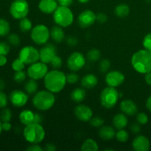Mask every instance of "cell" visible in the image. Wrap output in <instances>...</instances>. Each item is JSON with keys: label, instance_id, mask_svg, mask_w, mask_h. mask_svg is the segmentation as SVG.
I'll return each instance as SVG.
<instances>
[{"label": "cell", "instance_id": "obj_6", "mask_svg": "<svg viewBox=\"0 0 151 151\" xmlns=\"http://www.w3.org/2000/svg\"><path fill=\"white\" fill-rule=\"evenodd\" d=\"M119 98V92H118L116 88L109 86L101 91L100 96V103L103 107L108 109L114 107Z\"/></svg>", "mask_w": 151, "mask_h": 151}, {"label": "cell", "instance_id": "obj_13", "mask_svg": "<svg viewBox=\"0 0 151 151\" xmlns=\"http://www.w3.org/2000/svg\"><path fill=\"white\" fill-rule=\"evenodd\" d=\"M78 22L81 27H88L96 22V14L91 10H83L78 16Z\"/></svg>", "mask_w": 151, "mask_h": 151}, {"label": "cell", "instance_id": "obj_39", "mask_svg": "<svg viewBox=\"0 0 151 151\" xmlns=\"http://www.w3.org/2000/svg\"><path fill=\"white\" fill-rule=\"evenodd\" d=\"M26 77L27 75L25 73V72H24L23 70L18 71V72H16V73L14 74L13 80L15 81V82L18 83H20L24 82L25 81Z\"/></svg>", "mask_w": 151, "mask_h": 151}, {"label": "cell", "instance_id": "obj_43", "mask_svg": "<svg viewBox=\"0 0 151 151\" xmlns=\"http://www.w3.org/2000/svg\"><path fill=\"white\" fill-rule=\"evenodd\" d=\"M10 52V46L7 43L4 41L0 42V55H7Z\"/></svg>", "mask_w": 151, "mask_h": 151}, {"label": "cell", "instance_id": "obj_30", "mask_svg": "<svg viewBox=\"0 0 151 151\" xmlns=\"http://www.w3.org/2000/svg\"><path fill=\"white\" fill-rule=\"evenodd\" d=\"M19 28L23 32H27L32 29V24L31 21L27 17L20 19L19 22Z\"/></svg>", "mask_w": 151, "mask_h": 151}, {"label": "cell", "instance_id": "obj_57", "mask_svg": "<svg viewBox=\"0 0 151 151\" xmlns=\"http://www.w3.org/2000/svg\"><path fill=\"white\" fill-rule=\"evenodd\" d=\"M1 125H2V122H1V121L0 120V134H1V131H3V130H2V126H1Z\"/></svg>", "mask_w": 151, "mask_h": 151}, {"label": "cell", "instance_id": "obj_38", "mask_svg": "<svg viewBox=\"0 0 151 151\" xmlns=\"http://www.w3.org/2000/svg\"><path fill=\"white\" fill-rule=\"evenodd\" d=\"M104 120L100 116H94L90 119V125L94 128H100L103 125Z\"/></svg>", "mask_w": 151, "mask_h": 151}, {"label": "cell", "instance_id": "obj_19", "mask_svg": "<svg viewBox=\"0 0 151 151\" xmlns=\"http://www.w3.org/2000/svg\"><path fill=\"white\" fill-rule=\"evenodd\" d=\"M120 110L127 116H134L137 113L138 108L137 104L131 100H125L121 102Z\"/></svg>", "mask_w": 151, "mask_h": 151}, {"label": "cell", "instance_id": "obj_54", "mask_svg": "<svg viewBox=\"0 0 151 151\" xmlns=\"http://www.w3.org/2000/svg\"><path fill=\"white\" fill-rule=\"evenodd\" d=\"M146 107L151 112V95L147 98V101H146Z\"/></svg>", "mask_w": 151, "mask_h": 151}, {"label": "cell", "instance_id": "obj_17", "mask_svg": "<svg viewBox=\"0 0 151 151\" xmlns=\"http://www.w3.org/2000/svg\"><path fill=\"white\" fill-rule=\"evenodd\" d=\"M132 147L135 151H148L150 148V140L145 136H137L133 140Z\"/></svg>", "mask_w": 151, "mask_h": 151}, {"label": "cell", "instance_id": "obj_37", "mask_svg": "<svg viewBox=\"0 0 151 151\" xmlns=\"http://www.w3.org/2000/svg\"><path fill=\"white\" fill-rule=\"evenodd\" d=\"M50 65L54 69H58L63 65V60L60 56L55 55L50 62Z\"/></svg>", "mask_w": 151, "mask_h": 151}, {"label": "cell", "instance_id": "obj_2", "mask_svg": "<svg viewBox=\"0 0 151 151\" xmlns=\"http://www.w3.org/2000/svg\"><path fill=\"white\" fill-rule=\"evenodd\" d=\"M131 64L139 73L151 72V52L146 49L136 52L131 57Z\"/></svg>", "mask_w": 151, "mask_h": 151}, {"label": "cell", "instance_id": "obj_22", "mask_svg": "<svg viewBox=\"0 0 151 151\" xmlns=\"http://www.w3.org/2000/svg\"><path fill=\"white\" fill-rule=\"evenodd\" d=\"M128 124L127 115L124 113L117 114L113 118V125L117 130L125 129Z\"/></svg>", "mask_w": 151, "mask_h": 151}, {"label": "cell", "instance_id": "obj_58", "mask_svg": "<svg viewBox=\"0 0 151 151\" xmlns=\"http://www.w3.org/2000/svg\"><path fill=\"white\" fill-rule=\"evenodd\" d=\"M150 16H151V14H150Z\"/></svg>", "mask_w": 151, "mask_h": 151}, {"label": "cell", "instance_id": "obj_44", "mask_svg": "<svg viewBox=\"0 0 151 151\" xmlns=\"http://www.w3.org/2000/svg\"><path fill=\"white\" fill-rule=\"evenodd\" d=\"M7 105V97L5 93L0 90V109H4Z\"/></svg>", "mask_w": 151, "mask_h": 151}, {"label": "cell", "instance_id": "obj_56", "mask_svg": "<svg viewBox=\"0 0 151 151\" xmlns=\"http://www.w3.org/2000/svg\"><path fill=\"white\" fill-rule=\"evenodd\" d=\"M89 1V0H78V1L81 3H82V4H85V3H87L88 1Z\"/></svg>", "mask_w": 151, "mask_h": 151}, {"label": "cell", "instance_id": "obj_18", "mask_svg": "<svg viewBox=\"0 0 151 151\" xmlns=\"http://www.w3.org/2000/svg\"><path fill=\"white\" fill-rule=\"evenodd\" d=\"M58 7V3L56 0H41L38 3V9L46 14L53 13Z\"/></svg>", "mask_w": 151, "mask_h": 151}, {"label": "cell", "instance_id": "obj_21", "mask_svg": "<svg viewBox=\"0 0 151 151\" xmlns=\"http://www.w3.org/2000/svg\"><path fill=\"white\" fill-rule=\"evenodd\" d=\"M98 83L97 78L93 74H87L84 75L81 81V84L85 88H93L97 86Z\"/></svg>", "mask_w": 151, "mask_h": 151}, {"label": "cell", "instance_id": "obj_33", "mask_svg": "<svg viewBox=\"0 0 151 151\" xmlns=\"http://www.w3.org/2000/svg\"><path fill=\"white\" fill-rule=\"evenodd\" d=\"M12 119V112L9 109H4L0 112V120L1 122H10Z\"/></svg>", "mask_w": 151, "mask_h": 151}, {"label": "cell", "instance_id": "obj_25", "mask_svg": "<svg viewBox=\"0 0 151 151\" xmlns=\"http://www.w3.org/2000/svg\"><path fill=\"white\" fill-rule=\"evenodd\" d=\"M86 96V91L82 88H76L71 92L70 97L75 103H81L83 101Z\"/></svg>", "mask_w": 151, "mask_h": 151}, {"label": "cell", "instance_id": "obj_24", "mask_svg": "<svg viewBox=\"0 0 151 151\" xmlns=\"http://www.w3.org/2000/svg\"><path fill=\"white\" fill-rule=\"evenodd\" d=\"M35 113L28 109L22 111L19 114V119L23 125H27L35 122Z\"/></svg>", "mask_w": 151, "mask_h": 151}, {"label": "cell", "instance_id": "obj_34", "mask_svg": "<svg viewBox=\"0 0 151 151\" xmlns=\"http://www.w3.org/2000/svg\"><path fill=\"white\" fill-rule=\"evenodd\" d=\"M25 63H24L23 60L21 58H16L12 63V69L15 71V72H18V71H22L24 69Z\"/></svg>", "mask_w": 151, "mask_h": 151}, {"label": "cell", "instance_id": "obj_12", "mask_svg": "<svg viewBox=\"0 0 151 151\" xmlns=\"http://www.w3.org/2000/svg\"><path fill=\"white\" fill-rule=\"evenodd\" d=\"M105 81L109 86L116 88L124 83L125 75L119 71H111L106 75Z\"/></svg>", "mask_w": 151, "mask_h": 151}, {"label": "cell", "instance_id": "obj_1", "mask_svg": "<svg viewBox=\"0 0 151 151\" xmlns=\"http://www.w3.org/2000/svg\"><path fill=\"white\" fill-rule=\"evenodd\" d=\"M44 86L47 90L52 93H58L66 86V75L58 69H54L47 72L44 78Z\"/></svg>", "mask_w": 151, "mask_h": 151}, {"label": "cell", "instance_id": "obj_14", "mask_svg": "<svg viewBox=\"0 0 151 151\" xmlns=\"http://www.w3.org/2000/svg\"><path fill=\"white\" fill-rule=\"evenodd\" d=\"M40 60L44 63H50L53 58L57 55L56 48L52 44H45L39 51Z\"/></svg>", "mask_w": 151, "mask_h": 151}, {"label": "cell", "instance_id": "obj_27", "mask_svg": "<svg viewBox=\"0 0 151 151\" xmlns=\"http://www.w3.org/2000/svg\"><path fill=\"white\" fill-rule=\"evenodd\" d=\"M98 149V145L92 139H86L81 146V150L83 151H97Z\"/></svg>", "mask_w": 151, "mask_h": 151}, {"label": "cell", "instance_id": "obj_35", "mask_svg": "<svg viewBox=\"0 0 151 151\" xmlns=\"http://www.w3.org/2000/svg\"><path fill=\"white\" fill-rule=\"evenodd\" d=\"M7 39H8L9 43H10L11 45L14 46V47H17V46H19L21 43L20 38H19V35L16 33L9 34Z\"/></svg>", "mask_w": 151, "mask_h": 151}, {"label": "cell", "instance_id": "obj_49", "mask_svg": "<svg viewBox=\"0 0 151 151\" xmlns=\"http://www.w3.org/2000/svg\"><path fill=\"white\" fill-rule=\"evenodd\" d=\"M58 3L59 5L60 6H66V7H69L72 4L74 0H56Z\"/></svg>", "mask_w": 151, "mask_h": 151}, {"label": "cell", "instance_id": "obj_3", "mask_svg": "<svg viewBox=\"0 0 151 151\" xmlns=\"http://www.w3.org/2000/svg\"><path fill=\"white\" fill-rule=\"evenodd\" d=\"M55 97L54 93L48 90H42L35 93L32 98V105L38 110L45 111L54 106Z\"/></svg>", "mask_w": 151, "mask_h": 151}, {"label": "cell", "instance_id": "obj_55", "mask_svg": "<svg viewBox=\"0 0 151 151\" xmlns=\"http://www.w3.org/2000/svg\"><path fill=\"white\" fill-rule=\"evenodd\" d=\"M4 87H5V83H4L3 80H0V90L2 91L4 88Z\"/></svg>", "mask_w": 151, "mask_h": 151}, {"label": "cell", "instance_id": "obj_46", "mask_svg": "<svg viewBox=\"0 0 151 151\" xmlns=\"http://www.w3.org/2000/svg\"><path fill=\"white\" fill-rule=\"evenodd\" d=\"M108 20V16L107 15L103 13H100L96 15V21L98 22L99 23L103 24L105 22H107Z\"/></svg>", "mask_w": 151, "mask_h": 151}, {"label": "cell", "instance_id": "obj_7", "mask_svg": "<svg viewBox=\"0 0 151 151\" xmlns=\"http://www.w3.org/2000/svg\"><path fill=\"white\" fill-rule=\"evenodd\" d=\"M30 37L32 41L38 45H44L50 38V30L44 24H38L32 27Z\"/></svg>", "mask_w": 151, "mask_h": 151}, {"label": "cell", "instance_id": "obj_4", "mask_svg": "<svg viewBox=\"0 0 151 151\" xmlns=\"http://www.w3.org/2000/svg\"><path fill=\"white\" fill-rule=\"evenodd\" d=\"M23 135L27 142L31 144H38L44 140L45 131L41 124L31 123L26 125Z\"/></svg>", "mask_w": 151, "mask_h": 151}, {"label": "cell", "instance_id": "obj_28", "mask_svg": "<svg viewBox=\"0 0 151 151\" xmlns=\"http://www.w3.org/2000/svg\"><path fill=\"white\" fill-rule=\"evenodd\" d=\"M38 83H37L36 81L30 78L25 83L24 89L28 94H32L36 93L37 90H38Z\"/></svg>", "mask_w": 151, "mask_h": 151}, {"label": "cell", "instance_id": "obj_50", "mask_svg": "<svg viewBox=\"0 0 151 151\" xmlns=\"http://www.w3.org/2000/svg\"><path fill=\"white\" fill-rule=\"evenodd\" d=\"M44 150L55 151L56 147L54 144H52V143H48V144L45 145V146H44Z\"/></svg>", "mask_w": 151, "mask_h": 151}, {"label": "cell", "instance_id": "obj_11", "mask_svg": "<svg viewBox=\"0 0 151 151\" xmlns=\"http://www.w3.org/2000/svg\"><path fill=\"white\" fill-rule=\"evenodd\" d=\"M85 64L86 58L79 52L72 53L67 59V67L72 72H78L81 70Z\"/></svg>", "mask_w": 151, "mask_h": 151}, {"label": "cell", "instance_id": "obj_16", "mask_svg": "<svg viewBox=\"0 0 151 151\" xmlns=\"http://www.w3.org/2000/svg\"><path fill=\"white\" fill-rule=\"evenodd\" d=\"M10 100L13 106L16 107H23L28 101V94L21 90H14L10 94Z\"/></svg>", "mask_w": 151, "mask_h": 151}, {"label": "cell", "instance_id": "obj_42", "mask_svg": "<svg viewBox=\"0 0 151 151\" xmlns=\"http://www.w3.org/2000/svg\"><path fill=\"white\" fill-rule=\"evenodd\" d=\"M142 44L145 49L151 52V32L147 34L145 36L142 41Z\"/></svg>", "mask_w": 151, "mask_h": 151}, {"label": "cell", "instance_id": "obj_48", "mask_svg": "<svg viewBox=\"0 0 151 151\" xmlns=\"http://www.w3.org/2000/svg\"><path fill=\"white\" fill-rule=\"evenodd\" d=\"M27 150L28 151H43L44 148L41 147V146L38 145V144H32L30 146L27 148Z\"/></svg>", "mask_w": 151, "mask_h": 151}, {"label": "cell", "instance_id": "obj_31", "mask_svg": "<svg viewBox=\"0 0 151 151\" xmlns=\"http://www.w3.org/2000/svg\"><path fill=\"white\" fill-rule=\"evenodd\" d=\"M100 56H101V52H100V50L98 49L93 48L91 49L89 51L87 52V59H88L89 61L94 62L97 61L100 58Z\"/></svg>", "mask_w": 151, "mask_h": 151}, {"label": "cell", "instance_id": "obj_45", "mask_svg": "<svg viewBox=\"0 0 151 151\" xmlns=\"http://www.w3.org/2000/svg\"><path fill=\"white\" fill-rule=\"evenodd\" d=\"M130 129L132 131L133 134H138L141 131V128H140V124L139 122H134L130 126Z\"/></svg>", "mask_w": 151, "mask_h": 151}, {"label": "cell", "instance_id": "obj_5", "mask_svg": "<svg viewBox=\"0 0 151 151\" xmlns=\"http://www.w3.org/2000/svg\"><path fill=\"white\" fill-rule=\"evenodd\" d=\"M53 19L57 25L67 27L73 23L74 15L69 7L59 5L53 13Z\"/></svg>", "mask_w": 151, "mask_h": 151}, {"label": "cell", "instance_id": "obj_32", "mask_svg": "<svg viewBox=\"0 0 151 151\" xmlns=\"http://www.w3.org/2000/svg\"><path fill=\"white\" fill-rule=\"evenodd\" d=\"M115 137L117 141L120 142H125L129 139V134H128V131H126L125 130L120 129L118 130L117 132L116 133Z\"/></svg>", "mask_w": 151, "mask_h": 151}, {"label": "cell", "instance_id": "obj_53", "mask_svg": "<svg viewBox=\"0 0 151 151\" xmlns=\"http://www.w3.org/2000/svg\"><path fill=\"white\" fill-rule=\"evenodd\" d=\"M7 62V59L6 58V55H0V66H4L6 65Z\"/></svg>", "mask_w": 151, "mask_h": 151}, {"label": "cell", "instance_id": "obj_20", "mask_svg": "<svg viewBox=\"0 0 151 151\" xmlns=\"http://www.w3.org/2000/svg\"><path fill=\"white\" fill-rule=\"evenodd\" d=\"M116 135L114 129L109 125H103L99 130V137L103 140L109 141L114 138Z\"/></svg>", "mask_w": 151, "mask_h": 151}, {"label": "cell", "instance_id": "obj_23", "mask_svg": "<svg viewBox=\"0 0 151 151\" xmlns=\"http://www.w3.org/2000/svg\"><path fill=\"white\" fill-rule=\"evenodd\" d=\"M50 37L56 43H60L65 38V32L63 27L59 25L54 26L50 29Z\"/></svg>", "mask_w": 151, "mask_h": 151}, {"label": "cell", "instance_id": "obj_36", "mask_svg": "<svg viewBox=\"0 0 151 151\" xmlns=\"http://www.w3.org/2000/svg\"><path fill=\"white\" fill-rule=\"evenodd\" d=\"M111 67V62L108 59H103L100 62L99 64V69L103 73H106L109 70Z\"/></svg>", "mask_w": 151, "mask_h": 151}, {"label": "cell", "instance_id": "obj_15", "mask_svg": "<svg viewBox=\"0 0 151 151\" xmlns=\"http://www.w3.org/2000/svg\"><path fill=\"white\" fill-rule=\"evenodd\" d=\"M74 114L79 120L82 122H88L93 116V111L91 108L86 105H78L74 109Z\"/></svg>", "mask_w": 151, "mask_h": 151}, {"label": "cell", "instance_id": "obj_8", "mask_svg": "<svg viewBox=\"0 0 151 151\" xmlns=\"http://www.w3.org/2000/svg\"><path fill=\"white\" fill-rule=\"evenodd\" d=\"M29 11V4L26 0H15L10 7V15L16 19H22L27 17Z\"/></svg>", "mask_w": 151, "mask_h": 151}, {"label": "cell", "instance_id": "obj_9", "mask_svg": "<svg viewBox=\"0 0 151 151\" xmlns=\"http://www.w3.org/2000/svg\"><path fill=\"white\" fill-rule=\"evenodd\" d=\"M19 58L25 64L31 65L40 60L39 51L32 46H26L21 50Z\"/></svg>", "mask_w": 151, "mask_h": 151}, {"label": "cell", "instance_id": "obj_40", "mask_svg": "<svg viewBox=\"0 0 151 151\" xmlns=\"http://www.w3.org/2000/svg\"><path fill=\"white\" fill-rule=\"evenodd\" d=\"M66 82L68 83H71V84H74L78 82L79 81V76L78 75H77L76 73L75 72H71V73L67 74L66 75Z\"/></svg>", "mask_w": 151, "mask_h": 151}, {"label": "cell", "instance_id": "obj_47", "mask_svg": "<svg viewBox=\"0 0 151 151\" xmlns=\"http://www.w3.org/2000/svg\"><path fill=\"white\" fill-rule=\"evenodd\" d=\"M78 40L75 36H69L66 38V44L70 47H75L78 44Z\"/></svg>", "mask_w": 151, "mask_h": 151}, {"label": "cell", "instance_id": "obj_52", "mask_svg": "<svg viewBox=\"0 0 151 151\" xmlns=\"http://www.w3.org/2000/svg\"><path fill=\"white\" fill-rule=\"evenodd\" d=\"M145 75V81L146 83L151 86V72H147Z\"/></svg>", "mask_w": 151, "mask_h": 151}, {"label": "cell", "instance_id": "obj_41", "mask_svg": "<svg viewBox=\"0 0 151 151\" xmlns=\"http://www.w3.org/2000/svg\"><path fill=\"white\" fill-rule=\"evenodd\" d=\"M148 116L145 113H144V112L139 113L137 115V121L140 125H145V124H147L148 122Z\"/></svg>", "mask_w": 151, "mask_h": 151}, {"label": "cell", "instance_id": "obj_26", "mask_svg": "<svg viewBox=\"0 0 151 151\" xmlns=\"http://www.w3.org/2000/svg\"><path fill=\"white\" fill-rule=\"evenodd\" d=\"M114 13L117 17L125 18L130 13V7L126 4H119L114 9Z\"/></svg>", "mask_w": 151, "mask_h": 151}, {"label": "cell", "instance_id": "obj_29", "mask_svg": "<svg viewBox=\"0 0 151 151\" xmlns=\"http://www.w3.org/2000/svg\"><path fill=\"white\" fill-rule=\"evenodd\" d=\"M10 31V25L4 19H0V36L4 37L8 35Z\"/></svg>", "mask_w": 151, "mask_h": 151}, {"label": "cell", "instance_id": "obj_51", "mask_svg": "<svg viewBox=\"0 0 151 151\" xmlns=\"http://www.w3.org/2000/svg\"><path fill=\"white\" fill-rule=\"evenodd\" d=\"M2 130L4 131H9L11 130L12 128V125L10 123V122H2Z\"/></svg>", "mask_w": 151, "mask_h": 151}, {"label": "cell", "instance_id": "obj_10", "mask_svg": "<svg viewBox=\"0 0 151 151\" xmlns=\"http://www.w3.org/2000/svg\"><path fill=\"white\" fill-rule=\"evenodd\" d=\"M27 72L29 78L38 81L45 77V75L48 72V67H47V63L38 61L29 65Z\"/></svg>", "mask_w": 151, "mask_h": 151}]
</instances>
